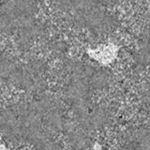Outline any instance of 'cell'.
I'll return each instance as SVG.
<instances>
[{"mask_svg":"<svg viewBox=\"0 0 150 150\" xmlns=\"http://www.w3.org/2000/svg\"><path fill=\"white\" fill-rule=\"evenodd\" d=\"M69 150H150V0H86L70 69Z\"/></svg>","mask_w":150,"mask_h":150,"instance_id":"1","label":"cell"}]
</instances>
